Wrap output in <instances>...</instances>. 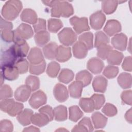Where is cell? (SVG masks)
<instances>
[{
	"mask_svg": "<svg viewBox=\"0 0 132 132\" xmlns=\"http://www.w3.org/2000/svg\"><path fill=\"white\" fill-rule=\"evenodd\" d=\"M58 37L60 42L65 46L72 45L77 38V35L70 27L63 28L58 33Z\"/></svg>",
	"mask_w": 132,
	"mask_h": 132,
	"instance_id": "cell-4",
	"label": "cell"
},
{
	"mask_svg": "<svg viewBox=\"0 0 132 132\" xmlns=\"http://www.w3.org/2000/svg\"><path fill=\"white\" fill-rule=\"evenodd\" d=\"M35 41L36 44L39 46H43L46 45L50 40V35L46 31H42L38 33L35 36Z\"/></svg>",
	"mask_w": 132,
	"mask_h": 132,
	"instance_id": "cell-28",
	"label": "cell"
},
{
	"mask_svg": "<svg viewBox=\"0 0 132 132\" xmlns=\"http://www.w3.org/2000/svg\"><path fill=\"white\" fill-rule=\"evenodd\" d=\"M34 31L38 33L46 30V21L43 19H38L37 22L33 25Z\"/></svg>",
	"mask_w": 132,
	"mask_h": 132,
	"instance_id": "cell-49",
	"label": "cell"
},
{
	"mask_svg": "<svg viewBox=\"0 0 132 132\" xmlns=\"http://www.w3.org/2000/svg\"><path fill=\"white\" fill-rule=\"evenodd\" d=\"M33 114V111L30 109H25L22 110L17 116V120L23 126L29 125L31 122V118Z\"/></svg>",
	"mask_w": 132,
	"mask_h": 132,
	"instance_id": "cell-24",
	"label": "cell"
},
{
	"mask_svg": "<svg viewBox=\"0 0 132 132\" xmlns=\"http://www.w3.org/2000/svg\"><path fill=\"white\" fill-rule=\"evenodd\" d=\"M27 59L30 64H38L44 61L41 50L36 47H33L30 50L27 56Z\"/></svg>",
	"mask_w": 132,
	"mask_h": 132,
	"instance_id": "cell-16",
	"label": "cell"
},
{
	"mask_svg": "<svg viewBox=\"0 0 132 132\" xmlns=\"http://www.w3.org/2000/svg\"><path fill=\"white\" fill-rule=\"evenodd\" d=\"M23 108L24 106L22 103L15 102L13 108L7 113L12 117L18 116L23 110Z\"/></svg>",
	"mask_w": 132,
	"mask_h": 132,
	"instance_id": "cell-51",
	"label": "cell"
},
{
	"mask_svg": "<svg viewBox=\"0 0 132 132\" xmlns=\"http://www.w3.org/2000/svg\"><path fill=\"white\" fill-rule=\"evenodd\" d=\"M53 94L55 98L59 102H65L68 98V91L66 87L61 84H57L54 87Z\"/></svg>",
	"mask_w": 132,
	"mask_h": 132,
	"instance_id": "cell-12",
	"label": "cell"
},
{
	"mask_svg": "<svg viewBox=\"0 0 132 132\" xmlns=\"http://www.w3.org/2000/svg\"><path fill=\"white\" fill-rule=\"evenodd\" d=\"M123 58L122 53L116 50H112L109 54L107 60L109 64L111 65H119Z\"/></svg>",
	"mask_w": 132,
	"mask_h": 132,
	"instance_id": "cell-27",
	"label": "cell"
},
{
	"mask_svg": "<svg viewBox=\"0 0 132 132\" xmlns=\"http://www.w3.org/2000/svg\"><path fill=\"white\" fill-rule=\"evenodd\" d=\"M131 90H125L123 91L121 95V97L123 103L126 104L131 105Z\"/></svg>",
	"mask_w": 132,
	"mask_h": 132,
	"instance_id": "cell-53",
	"label": "cell"
},
{
	"mask_svg": "<svg viewBox=\"0 0 132 132\" xmlns=\"http://www.w3.org/2000/svg\"><path fill=\"white\" fill-rule=\"evenodd\" d=\"M14 44L11 47L12 48L18 58H23L28 54L29 47L25 40L14 41Z\"/></svg>",
	"mask_w": 132,
	"mask_h": 132,
	"instance_id": "cell-9",
	"label": "cell"
},
{
	"mask_svg": "<svg viewBox=\"0 0 132 132\" xmlns=\"http://www.w3.org/2000/svg\"><path fill=\"white\" fill-rule=\"evenodd\" d=\"M87 67L91 72L97 74L102 72L104 67V63L103 61L99 58L93 57L88 60Z\"/></svg>",
	"mask_w": 132,
	"mask_h": 132,
	"instance_id": "cell-14",
	"label": "cell"
},
{
	"mask_svg": "<svg viewBox=\"0 0 132 132\" xmlns=\"http://www.w3.org/2000/svg\"><path fill=\"white\" fill-rule=\"evenodd\" d=\"M125 118L127 122L131 123L132 117H131V109H129L125 113Z\"/></svg>",
	"mask_w": 132,
	"mask_h": 132,
	"instance_id": "cell-57",
	"label": "cell"
},
{
	"mask_svg": "<svg viewBox=\"0 0 132 132\" xmlns=\"http://www.w3.org/2000/svg\"><path fill=\"white\" fill-rule=\"evenodd\" d=\"M43 3L45 5L52 7V16L68 18L72 15L74 13L73 6L67 1H43Z\"/></svg>",
	"mask_w": 132,
	"mask_h": 132,
	"instance_id": "cell-1",
	"label": "cell"
},
{
	"mask_svg": "<svg viewBox=\"0 0 132 132\" xmlns=\"http://www.w3.org/2000/svg\"><path fill=\"white\" fill-rule=\"evenodd\" d=\"M40 129L35 126H30L28 127H26L23 130V131H39Z\"/></svg>",
	"mask_w": 132,
	"mask_h": 132,
	"instance_id": "cell-58",
	"label": "cell"
},
{
	"mask_svg": "<svg viewBox=\"0 0 132 132\" xmlns=\"http://www.w3.org/2000/svg\"><path fill=\"white\" fill-rule=\"evenodd\" d=\"M74 76V73L72 70L68 69H63L61 71L58 78L59 81L68 84L73 79Z\"/></svg>",
	"mask_w": 132,
	"mask_h": 132,
	"instance_id": "cell-34",
	"label": "cell"
},
{
	"mask_svg": "<svg viewBox=\"0 0 132 132\" xmlns=\"http://www.w3.org/2000/svg\"><path fill=\"white\" fill-rule=\"evenodd\" d=\"M1 86H2L3 84V81L4 80V77L3 76V74L1 73Z\"/></svg>",
	"mask_w": 132,
	"mask_h": 132,
	"instance_id": "cell-59",
	"label": "cell"
},
{
	"mask_svg": "<svg viewBox=\"0 0 132 132\" xmlns=\"http://www.w3.org/2000/svg\"><path fill=\"white\" fill-rule=\"evenodd\" d=\"M91 98L93 101L94 109L96 110L100 109L103 106L105 101V96L102 94H94Z\"/></svg>",
	"mask_w": 132,
	"mask_h": 132,
	"instance_id": "cell-44",
	"label": "cell"
},
{
	"mask_svg": "<svg viewBox=\"0 0 132 132\" xmlns=\"http://www.w3.org/2000/svg\"><path fill=\"white\" fill-rule=\"evenodd\" d=\"M104 30L107 35L112 36L121 30V24L117 20H109L107 22Z\"/></svg>",
	"mask_w": 132,
	"mask_h": 132,
	"instance_id": "cell-15",
	"label": "cell"
},
{
	"mask_svg": "<svg viewBox=\"0 0 132 132\" xmlns=\"http://www.w3.org/2000/svg\"><path fill=\"white\" fill-rule=\"evenodd\" d=\"M71 57V50L69 47L60 45L58 47L56 59L59 62H65Z\"/></svg>",
	"mask_w": 132,
	"mask_h": 132,
	"instance_id": "cell-23",
	"label": "cell"
},
{
	"mask_svg": "<svg viewBox=\"0 0 132 132\" xmlns=\"http://www.w3.org/2000/svg\"><path fill=\"white\" fill-rule=\"evenodd\" d=\"M92 75L87 70H82L77 73L76 80L81 81L84 87L89 85L92 80Z\"/></svg>",
	"mask_w": 132,
	"mask_h": 132,
	"instance_id": "cell-31",
	"label": "cell"
},
{
	"mask_svg": "<svg viewBox=\"0 0 132 132\" xmlns=\"http://www.w3.org/2000/svg\"><path fill=\"white\" fill-rule=\"evenodd\" d=\"M39 112H41L46 114L48 117L50 121L53 120L54 117V110H53L52 108L50 106L46 105L43 106L39 110Z\"/></svg>",
	"mask_w": 132,
	"mask_h": 132,
	"instance_id": "cell-52",
	"label": "cell"
},
{
	"mask_svg": "<svg viewBox=\"0 0 132 132\" xmlns=\"http://www.w3.org/2000/svg\"><path fill=\"white\" fill-rule=\"evenodd\" d=\"M109 42V39L103 31H99L95 33L94 46L96 47L103 44H107Z\"/></svg>",
	"mask_w": 132,
	"mask_h": 132,
	"instance_id": "cell-37",
	"label": "cell"
},
{
	"mask_svg": "<svg viewBox=\"0 0 132 132\" xmlns=\"http://www.w3.org/2000/svg\"><path fill=\"white\" fill-rule=\"evenodd\" d=\"M1 73L4 78L8 80H13L19 77V72L14 65L5 67L1 69Z\"/></svg>",
	"mask_w": 132,
	"mask_h": 132,
	"instance_id": "cell-21",
	"label": "cell"
},
{
	"mask_svg": "<svg viewBox=\"0 0 132 132\" xmlns=\"http://www.w3.org/2000/svg\"><path fill=\"white\" fill-rule=\"evenodd\" d=\"M88 50L85 44L80 41L76 42L73 46L74 56L78 59L84 58L87 55Z\"/></svg>",
	"mask_w": 132,
	"mask_h": 132,
	"instance_id": "cell-17",
	"label": "cell"
},
{
	"mask_svg": "<svg viewBox=\"0 0 132 132\" xmlns=\"http://www.w3.org/2000/svg\"><path fill=\"white\" fill-rule=\"evenodd\" d=\"M13 92L10 87L7 85L1 86L0 89V99L1 100L12 97Z\"/></svg>",
	"mask_w": 132,
	"mask_h": 132,
	"instance_id": "cell-46",
	"label": "cell"
},
{
	"mask_svg": "<svg viewBox=\"0 0 132 132\" xmlns=\"http://www.w3.org/2000/svg\"><path fill=\"white\" fill-rule=\"evenodd\" d=\"M15 66L18 69L19 73L22 74L28 71L29 64L25 59L21 58L16 62Z\"/></svg>",
	"mask_w": 132,
	"mask_h": 132,
	"instance_id": "cell-47",
	"label": "cell"
},
{
	"mask_svg": "<svg viewBox=\"0 0 132 132\" xmlns=\"http://www.w3.org/2000/svg\"><path fill=\"white\" fill-rule=\"evenodd\" d=\"M17 58L18 57L11 47L4 51L2 53L1 56V69L5 67L13 66Z\"/></svg>",
	"mask_w": 132,
	"mask_h": 132,
	"instance_id": "cell-6",
	"label": "cell"
},
{
	"mask_svg": "<svg viewBox=\"0 0 132 132\" xmlns=\"http://www.w3.org/2000/svg\"><path fill=\"white\" fill-rule=\"evenodd\" d=\"M118 5V2L116 1H105L102 2V8L106 14H110L116 11Z\"/></svg>",
	"mask_w": 132,
	"mask_h": 132,
	"instance_id": "cell-33",
	"label": "cell"
},
{
	"mask_svg": "<svg viewBox=\"0 0 132 132\" xmlns=\"http://www.w3.org/2000/svg\"><path fill=\"white\" fill-rule=\"evenodd\" d=\"M119 72V68L117 67L108 65L105 68L103 71V75L108 78L115 77Z\"/></svg>",
	"mask_w": 132,
	"mask_h": 132,
	"instance_id": "cell-45",
	"label": "cell"
},
{
	"mask_svg": "<svg viewBox=\"0 0 132 132\" xmlns=\"http://www.w3.org/2000/svg\"><path fill=\"white\" fill-rule=\"evenodd\" d=\"M13 129L12 122L8 120H3L0 122V131L11 132Z\"/></svg>",
	"mask_w": 132,
	"mask_h": 132,
	"instance_id": "cell-50",
	"label": "cell"
},
{
	"mask_svg": "<svg viewBox=\"0 0 132 132\" xmlns=\"http://www.w3.org/2000/svg\"><path fill=\"white\" fill-rule=\"evenodd\" d=\"M20 19L22 21L34 24L37 21V15L36 12L29 8L25 9L21 14Z\"/></svg>",
	"mask_w": 132,
	"mask_h": 132,
	"instance_id": "cell-20",
	"label": "cell"
},
{
	"mask_svg": "<svg viewBox=\"0 0 132 132\" xmlns=\"http://www.w3.org/2000/svg\"><path fill=\"white\" fill-rule=\"evenodd\" d=\"M78 124H81L84 126H85L88 131H92L93 130V127L90 118L88 117L83 118L78 123Z\"/></svg>",
	"mask_w": 132,
	"mask_h": 132,
	"instance_id": "cell-54",
	"label": "cell"
},
{
	"mask_svg": "<svg viewBox=\"0 0 132 132\" xmlns=\"http://www.w3.org/2000/svg\"><path fill=\"white\" fill-rule=\"evenodd\" d=\"M56 131H68V130H67L66 129H65V128H60L59 129H57L56 130Z\"/></svg>",
	"mask_w": 132,
	"mask_h": 132,
	"instance_id": "cell-60",
	"label": "cell"
},
{
	"mask_svg": "<svg viewBox=\"0 0 132 132\" xmlns=\"http://www.w3.org/2000/svg\"><path fill=\"white\" fill-rule=\"evenodd\" d=\"M31 91V89L26 85L21 86L15 91L14 97L18 101L26 102L28 99Z\"/></svg>",
	"mask_w": 132,
	"mask_h": 132,
	"instance_id": "cell-13",
	"label": "cell"
},
{
	"mask_svg": "<svg viewBox=\"0 0 132 132\" xmlns=\"http://www.w3.org/2000/svg\"><path fill=\"white\" fill-rule=\"evenodd\" d=\"M15 103L13 99L6 98L2 100L0 103L1 110L5 112L8 113L13 108Z\"/></svg>",
	"mask_w": 132,
	"mask_h": 132,
	"instance_id": "cell-43",
	"label": "cell"
},
{
	"mask_svg": "<svg viewBox=\"0 0 132 132\" xmlns=\"http://www.w3.org/2000/svg\"><path fill=\"white\" fill-rule=\"evenodd\" d=\"M72 131H88V130L82 125L78 124L73 127Z\"/></svg>",
	"mask_w": 132,
	"mask_h": 132,
	"instance_id": "cell-56",
	"label": "cell"
},
{
	"mask_svg": "<svg viewBox=\"0 0 132 132\" xmlns=\"http://www.w3.org/2000/svg\"><path fill=\"white\" fill-rule=\"evenodd\" d=\"M48 30L52 32H57L62 26V22L58 19H50L47 22Z\"/></svg>",
	"mask_w": 132,
	"mask_h": 132,
	"instance_id": "cell-38",
	"label": "cell"
},
{
	"mask_svg": "<svg viewBox=\"0 0 132 132\" xmlns=\"http://www.w3.org/2000/svg\"><path fill=\"white\" fill-rule=\"evenodd\" d=\"M127 43V38L123 33L116 34L111 39V44L113 46L120 51L125 50Z\"/></svg>",
	"mask_w": 132,
	"mask_h": 132,
	"instance_id": "cell-11",
	"label": "cell"
},
{
	"mask_svg": "<svg viewBox=\"0 0 132 132\" xmlns=\"http://www.w3.org/2000/svg\"><path fill=\"white\" fill-rule=\"evenodd\" d=\"M60 68V65L58 62L52 61L48 64L46 73L51 77H56L59 73Z\"/></svg>",
	"mask_w": 132,
	"mask_h": 132,
	"instance_id": "cell-40",
	"label": "cell"
},
{
	"mask_svg": "<svg viewBox=\"0 0 132 132\" xmlns=\"http://www.w3.org/2000/svg\"><path fill=\"white\" fill-rule=\"evenodd\" d=\"M124 70L127 71H131V57L128 56L125 58L122 65Z\"/></svg>",
	"mask_w": 132,
	"mask_h": 132,
	"instance_id": "cell-55",
	"label": "cell"
},
{
	"mask_svg": "<svg viewBox=\"0 0 132 132\" xmlns=\"http://www.w3.org/2000/svg\"><path fill=\"white\" fill-rule=\"evenodd\" d=\"M22 2L19 1H8L3 6L2 14L6 19L10 21L14 20L22 9Z\"/></svg>",
	"mask_w": 132,
	"mask_h": 132,
	"instance_id": "cell-2",
	"label": "cell"
},
{
	"mask_svg": "<svg viewBox=\"0 0 132 132\" xmlns=\"http://www.w3.org/2000/svg\"><path fill=\"white\" fill-rule=\"evenodd\" d=\"M106 20L105 14L101 11H97L90 16V23L91 27L95 30L101 29Z\"/></svg>",
	"mask_w": 132,
	"mask_h": 132,
	"instance_id": "cell-10",
	"label": "cell"
},
{
	"mask_svg": "<svg viewBox=\"0 0 132 132\" xmlns=\"http://www.w3.org/2000/svg\"><path fill=\"white\" fill-rule=\"evenodd\" d=\"M45 67L46 63L45 61H43L42 63L38 64H30L29 65V72L35 75L41 74L44 72Z\"/></svg>",
	"mask_w": 132,
	"mask_h": 132,
	"instance_id": "cell-42",
	"label": "cell"
},
{
	"mask_svg": "<svg viewBox=\"0 0 132 132\" xmlns=\"http://www.w3.org/2000/svg\"><path fill=\"white\" fill-rule=\"evenodd\" d=\"M92 120L96 129L104 128L107 122V118L99 112H95L92 114Z\"/></svg>",
	"mask_w": 132,
	"mask_h": 132,
	"instance_id": "cell-25",
	"label": "cell"
},
{
	"mask_svg": "<svg viewBox=\"0 0 132 132\" xmlns=\"http://www.w3.org/2000/svg\"><path fill=\"white\" fill-rule=\"evenodd\" d=\"M13 24L11 22L1 18V32L2 39L6 42H14V31L12 30Z\"/></svg>",
	"mask_w": 132,
	"mask_h": 132,
	"instance_id": "cell-5",
	"label": "cell"
},
{
	"mask_svg": "<svg viewBox=\"0 0 132 132\" xmlns=\"http://www.w3.org/2000/svg\"><path fill=\"white\" fill-rule=\"evenodd\" d=\"M70 23L77 34H80L90 29L88 19L86 18H80L74 16L70 19Z\"/></svg>",
	"mask_w": 132,
	"mask_h": 132,
	"instance_id": "cell-7",
	"label": "cell"
},
{
	"mask_svg": "<svg viewBox=\"0 0 132 132\" xmlns=\"http://www.w3.org/2000/svg\"><path fill=\"white\" fill-rule=\"evenodd\" d=\"M58 45L55 42H51L43 48V52L46 58L52 60L56 58L58 50Z\"/></svg>",
	"mask_w": 132,
	"mask_h": 132,
	"instance_id": "cell-19",
	"label": "cell"
},
{
	"mask_svg": "<svg viewBox=\"0 0 132 132\" xmlns=\"http://www.w3.org/2000/svg\"><path fill=\"white\" fill-rule=\"evenodd\" d=\"M83 116V113L76 106H72L69 108V119L73 122H77Z\"/></svg>",
	"mask_w": 132,
	"mask_h": 132,
	"instance_id": "cell-36",
	"label": "cell"
},
{
	"mask_svg": "<svg viewBox=\"0 0 132 132\" xmlns=\"http://www.w3.org/2000/svg\"><path fill=\"white\" fill-rule=\"evenodd\" d=\"M50 121L48 117L45 114L39 112L32 114L31 118V122L32 124L39 127L46 125Z\"/></svg>",
	"mask_w": 132,
	"mask_h": 132,
	"instance_id": "cell-26",
	"label": "cell"
},
{
	"mask_svg": "<svg viewBox=\"0 0 132 132\" xmlns=\"http://www.w3.org/2000/svg\"><path fill=\"white\" fill-rule=\"evenodd\" d=\"M14 42L18 40H25L31 38L34 32L31 27L25 23L21 24L14 31Z\"/></svg>",
	"mask_w": 132,
	"mask_h": 132,
	"instance_id": "cell-3",
	"label": "cell"
},
{
	"mask_svg": "<svg viewBox=\"0 0 132 132\" xmlns=\"http://www.w3.org/2000/svg\"><path fill=\"white\" fill-rule=\"evenodd\" d=\"M93 35L91 32H85L81 35L78 38L79 41L85 44L88 50H91L93 47Z\"/></svg>",
	"mask_w": 132,
	"mask_h": 132,
	"instance_id": "cell-35",
	"label": "cell"
},
{
	"mask_svg": "<svg viewBox=\"0 0 132 132\" xmlns=\"http://www.w3.org/2000/svg\"><path fill=\"white\" fill-rule=\"evenodd\" d=\"M81 108L86 112H91L94 110V105L92 99L88 97L81 98L79 103Z\"/></svg>",
	"mask_w": 132,
	"mask_h": 132,
	"instance_id": "cell-32",
	"label": "cell"
},
{
	"mask_svg": "<svg viewBox=\"0 0 132 132\" xmlns=\"http://www.w3.org/2000/svg\"><path fill=\"white\" fill-rule=\"evenodd\" d=\"M55 119L58 121H63L67 119V109L63 105H59L54 109Z\"/></svg>",
	"mask_w": 132,
	"mask_h": 132,
	"instance_id": "cell-30",
	"label": "cell"
},
{
	"mask_svg": "<svg viewBox=\"0 0 132 132\" xmlns=\"http://www.w3.org/2000/svg\"><path fill=\"white\" fill-rule=\"evenodd\" d=\"M83 87L82 83L78 80H76L71 83L69 86V91L70 96L75 98L80 97L81 95Z\"/></svg>",
	"mask_w": 132,
	"mask_h": 132,
	"instance_id": "cell-22",
	"label": "cell"
},
{
	"mask_svg": "<svg viewBox=\"0 0 132 132\" xmlns=\"http://www.w3.org/2000/svg\"><path fill=\"white\" fill-rule=\"evenodd\" d=\"M47 97L46 94L42 90L37 91L31 95L29 104L34 109H37L46 103Z\"/></svg>",
	"mask_w": 132,
	"mask_h": 132,
	"instance_id": "cell-8",
	"label": "cell"
},
{
	"mask_svg": "<svg viewBox=\"0 0 132 132\" xmlns=\"http://www.w3.org/2000/svg\"><path fill=\"white\" fill-rule=\"evenodd\" d=\"M102 112L108 117H113L117 113V109L113 105L107 103L103 107Z\"/></svg>",
	"mask_w": 132,
	"mask_h": 132,
	"instance_id": "cell-48",
	"label": "cell"
},
{
	"mask_svg": "<svg viewBox=\"0 0 132 132\" xmlns=\"http://www.w3.org/2000/svg\"><path fill=\"white\" fill-rule=\"evenodd\" d=\"M25 85L28 86L32 91H36L40 87L39 79L36 76L29 75L25 80Z\"/></svg>",
	"mask_w": 132,
	"mask_h": 132,
	"instance_id": "cell-39",
	"label": "cell"
},
{
	"mask_svg": "<svg viewBox=\"0 0 132 132\" xmlns=\"http://www.w3.org/2000/svg\"><path fill=\"white\" fill-rule=\"evenodd\" d=\"M119 85L123 89L130 88L131 86V75L127 73H122L118 77Z\"/></svg>",
	"mask_w": 132,
	"mask_h": 132,
	"instance_id": "cell-29",
	"label": "cell"
},
{
	"mask_svg": "<svg viewBox=\"0 0 132 132\" xmlns=\"http://www.w3.org/2000/svg\"><path fill=\"white\" fill-rule=\"evenodd\" d=\"M97 48V55L102 59H106L110 52L112 50V47L108 44H103Z\"/></svg>",
	"mask_w": 132,
	"mask_h": 132,
	"instance_id": "cell-41",
	"label": "cell"
},
{
	"mask_svg": "<svg viewBox=\"0 0 132 132\" xmlns=\"http://www.w3.org/2000/svg\"><path fill=\"white\" fill-rule=\"evenodd\" d=\"M107 80L103 76H96L92 83L93 89L96 92L104 93L106 90L107 86Z\"/></svg>",
	"mask_w": 132,
	"mask_h": 132,
	"instance_id": "cell-18",
	"label": "cell"
}]
</instances>
